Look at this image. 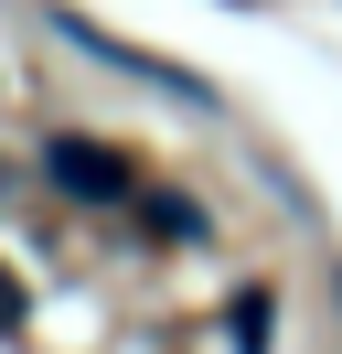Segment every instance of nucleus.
I'll list each match as a JSON object with an SVG mask.
<instances>
[{"label":"nucleus","instance_id":"nucleus-3","mask_svg":"<svg viewBox=\"0 0 342 354\" xmlns=\"http://www.w3.org/2000/svg\"><path fill=\"white\" fill-rule=\"evenodd\" d=\"M11 322H21V290H11V279H0V333H11Z\"/></svg>","mask_w":342,"mask_h":354},{"label":"nucleus","instance_id":"nucleus-2","mask_svg":"<svg viewBox=\"0 0 342 354\" xmlns=\"http://www.w3.org/2000/svg\"><path fill=\"white\" fill-rule=\"evenodd\" d=\"M235 344H246V354H268V290H256V301H235Z\"/></svg>","mask_w":342,"mask_h":354},{"label":"nucleus","instance_id":"nucleus-1","mask_svg":"<svg viewBox=\"0 0 342 354\" xmlns=\"http://www.w3.org/2000/svg\"><path fill=\"white\" fill-rule=\"evenodd\" d=\"M54 183L86 194V204H118V194H128V161L97 151V140H54Z\"/></svg>","mask_w":342,"mask_h":354}]
</instances>
